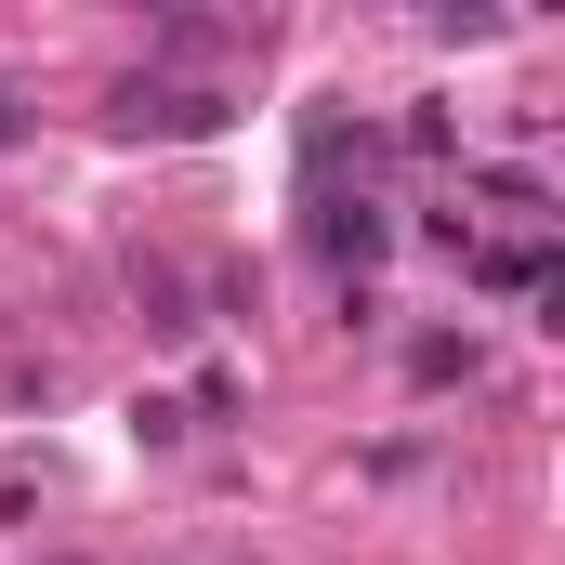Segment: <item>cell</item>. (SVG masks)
Listing matches in <instances>:
<instances>
[{"mask_svg": "<svg viewBox=\"0 0 565 565\" xmlns=\"http://www.w3.org/2000/svg\"><path fill=\"white\" fill-rule=\"evenodd\" d=\"M119 119H132V132H211V119H224V106H211V93H132V106H119Z\"/></svg>", "mask_w": 565, "mask_h": 565, "instance_id": "6da1fadb", "label": "cell"}]
</instances>
